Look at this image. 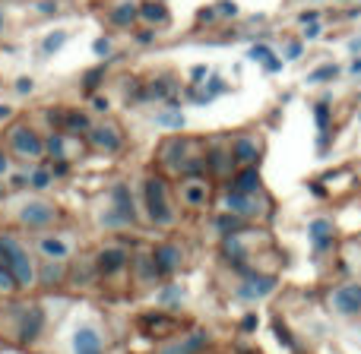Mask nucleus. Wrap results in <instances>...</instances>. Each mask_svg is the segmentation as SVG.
Segmentation results:
<instances>
[{
	"instance_id": "ddd939ff",
	"label": "nucleus",
	"mask_w": 361,
	"mask_h": 354,
	"mask_svg": "<svg viewBox=\"0 0 361 354\" xmlns=\"http://www.w3.org/2000/svg\"><path fill=\"white\" fill-rule=\"evenodd\" d=\"M180 193H184V199H187L190 206H200V203L206 199V193H209V190H206L203 180H187V184L180 187Z\"/></svg>"
},
{
	"instance_id": "a211bd4d",
	"label": "nucleus",
	"mask_w": 361,
	"mask_h": 354,
	"mask_svg": "<svg viewBox=\"0 0 361 354\" xmlns=\"http://www.w3.org/2000/svg\"><path fill=\"white\" fill-rule=\"evenodd\" d=\"M80 130H89V120L82 118L80 111H67V118H63V133H80Z\"/></svg>"
},
{
	"instance_id": "b1692460",
	"label": "nucleus",
	"mask_w": 361,
	"mask_h": 354,
	"mask_svg": "<svg viewBox=\"0 0 361 354\" xmlns=\"http://www.w3.org/2000/svg\"><path fill=\"white\" fill-rule=\"evenodd\" d=\"M13 288H19L16 279H13V272L6 266H0V291H13Z\"/></svg>"
},
{
	"instance_id": "72a5a7b5",
	"label": "nucleus",
	"mask_w": 361,
	"mask_h": 354,
	"mask_svg": "<svg viewBox=\"0 0 361 354\" xmlns=\"http://www.w3.org/2000/svg\"><path fill=\"white\" fill-rule=\"evenodd\" d=\"M352 73H361V61H355V63H352Z\"/></svg>"
},
{
	"instance_id": "f704fd0d",
	"label": "nucleus",
	"mask_w": 361,
	"mask_h": 354,
	"mask_svg": "<svg viewBox=\"0 0 361 354\" xmlns=\"http://www.w3.org/2000/svg\"><path fill=\"white\" fill-rule=\"evenodd\" d=\"M0 171H6V158L4 156H0Z\"/></svg>"
},
{
	"instance_id": "f03ea898",
	"label": "nucleus",
	"mask_w": 361,
	"mask_h": 354,
	"mask_svg": "<svg viewBox=\"0 0 361 354\" xmlns=\"http://www.w3.org/2000/svg\"><path fill=\"white\" fill-rule=\"evenodd\" d=\"M0 250H4V256H6V269L13 272L16 285H32L35 272H32V263H29V256H25V250L19 247V244L13 241V237H0Z\"/></svg>"
},
{
	"instance_id": "4be33fe9",
	"label": "nucleus",
	"mask_w": 361,
	"mask_h": 354,
	"mask_svg": "<svg viewBox=\"0 0 361 354\" xmlns=\"http://www.w3.org/2000/svg\"><path fill=\"white\" fill-rule=\"evenodd\" d=\"M42 250H44L48 256H57V260H63V256H67V244L51 241V237H44V241H42Z\"/></svg>"
},
{
	"instance_id": "2eb2a0df",
	"label": "nucleus",
	"mask_w": 361,
	"mask_h": 354,
	"mask_svg": "<svg viewBox=\"0 0 361 354\" xmlns=\"http://www.w3.org/2000/svg\"><path fill=\"white\" fill-rule=\"evenodd\" d=\"M235 190H241V193H257V190H260V175H257L254 168L241 171V175L235 177Z\"/></svg>"
},
{
	"instance_id": "2f4dec72",
	"label": "nucleus",
	"mask_w": 361,
	"mask_h": 354,
	"mask_svg": "<svg viewBox=\"0 0 361 354\" xmlns=\"http://www.w3.org/2000/svg\"><path fill=\"white\" fill-rule=\"evenodd\" d=\"M317 35H320V25H317V23H311V29L305 32V38H317Z\"/></svg>"
},
{
	"instance_id": "7ed1b4c3",
	"label": "nucleus",
	"mask_w": 361,
	"mask_h": 354,
	"mask_svg": "<svg viewBox=\"0 0 361 354\" xmlns=\"http://www.w3.org/2000/svg\"><path fill=\"white\" fill-rule=\"evenodd\" d=\"M10 143H13V149H16L19 156H29V158H38L44 152V143L38 139V133L29 130L25 124L13 127V130H10Z\"/></svg>"
},
{
	"instance_id": "39448f33",
	"label": "nucleus",
	"mask_w": 361,
	"mask_h": 354,
	"mask_svg": "<svg viewBox=\"0 0 361 354\" xmlns=\"http://www.w3.org/2000/svg\"><path fill=\"white\" fill-rule=\"evenodd\" d=\"M137 19H140V4L137 0H121V4L108 13V23L118 25V29H130Z\"/></svg>"
},
{
	"instance_id": "dca6fc26",
	"label": "nucleus",
	"mask_w": 361,
	"mask_h": 354,
	"mask_svg": "<svg viewBox=\"0 0 361 354\" xmlns=\"http://www.w3.org/2000/svg\"><path fill=\"white\" fill-rule=\"evenodd\" d=\"M206 345V336L203 332H197V336H190L184 345H175V348H169V351H162V354H193V351H200Z\"/></svg>"
},
{
	"instance_id": "423d86ee",
	"label": "nucleus",
	"mask_w": 361,
	"mask_h": 354,
	"mask_svg": "<svg viewBox=\"0 0 361 354\" xmlns=\"http://www.w3.org/2000/svg\"><path fill=\"white\" fill-rule=\"evenodd\" d=\"M73 354H102V339L95 329L82 326L73 332Z\"/></svg>"
},
{
	"instance_id": "473e14b6",
	"label": "nucleus",
	"mask_w": 361,
	"mask_h": 354,
	"mask_svg": "<svg viewBox=\"0 0 361 354\" xmlns=\"http://www.w3.org/2000/svg\"><path fill=\"white\" fill-rule=\"evenodd\" d=\"M349 51H352V54H358V51H361V38H355V42H349Z\"/></svg>"
},
{
	"instance_id": "9d476101",
	"label": "nucleus",
	"mask_w": 361,
	"mask_h": 354,
	"mask_svg": "<svg viewBox=\"0 0 361 354\" xmlns=\"http://www.w3.org/2000/svg\"><path fill=\"white\" fill-rule=\"evenodd\" d=\"M156 269H159V275H169V272H175V269L180 266V250L175 247V244H165V247H159L156 250Z\"/></svg>"
},
{
	"instance_id": "4468645a",
	"label": "nucleus",
	"mask_w": 361,
	"mask_h": 354,
	"mask_svg": "<svg viewBox=\"0 0 361 354\" xmlns=\"http://www.w3.org/2000/svg\"><path fill=\"white\" fill-rule=\"evenodd\" d=\"M257 156H260V149H257L250 139H235V158L238 162H244V165H254L257 162Z\"/></svg>"
},
{
	"instance_id": "f8f14e48",
	"label": "nucleus",
	"mask_w": 361,
	"mask_h": 354,
	"mask_svg": "<svg viewBox=\"0 0 361 354\" xmlns=\"http://www.w3.org/2000/svg\"><path fill=\"white\" fill-rule=\"evenodd\" d=\"M250 57H254V61H260L263 67L269 70V73H276V70L282 67V61H279V57L273 54V51L267 48V44H254V48H250Z\"/></svg>"
},
{
	"instance_id": "9b49d317",
	"label": "nucleus",
	"mask_w": 361,
	"mask_h": 354,
	"mask_svg": "<svg viewBox=\"0 0 361 354\" xmlns=\"http://www.w3.org/2000/svg\"><path fill=\"white\" fill-rule=\"evenodd\" d=\"M140 19L149 25H165L169 23V10H165V4H159V0H146V4H140Z\"/></svg>"
},
{
	"instance_id": "f3484780",
	"label": "nucleus",
	"mask_w": 361,
	"mask_h": 354,
	"mask_svg": "<svg viewBox=\"0 0 361 354\" xmlns=\"http://www.w3.org/2000/svg\"><path fill=\"white\" fill-rule=\"evenodd\" d=\"M63 42H67V32H63V29H57V32H51V35H44L42 54H54V51H61Z\"/></svg>"
},
{
	"instance_id": "a878e982",
	"label": "nucleus",
	"mask_w": 361,
	"mask_h": 354,
	"mask_svg": "<svg viewBox=\"0 0 361 354\" xmlns=\"http://www.w3.org/2000/svg\"><path fill=\"white\" fill-rule=\"evenodd\" d=\"M48 180H51L48 171H35V175H32V187H38V190H42V187H48Z\"/></svg>"
},
{
	"instance_id": "1a4fd4ad",
	"label": "nucleus",
	"mask_w": 361,
	"mask_h": 354,
	"mask_svg": "<svg viewBox=\"0 0 361 354\" xmlns=\"http://www.w3.org/2000/svg\"><path fill=\"white\" fill-rule=\"evenodd\" d=\"M54 218H57V209L54 206H48V203L23 206V222L25 225H48V222H54Z\"/></svg>"
},
{
	"instance_id": "0eeeda50",
	"label": "nucleus",
	"mask_w": 361,
	"mask_h": 354,
	"mask_svg": "<svg viewBox=\"0 0 361 354\" xmlns=\"http://www.w3.org/2000/svg\"><path fill=\"white\" fill-rule=\"evenodd\" d=\"M127 266V250L124 247H105L99 253V269L105 275H114V272H121V269Z\"/></svg>"
},
{
	"instance_id": "c756f323",
	"label": "nucleus",
	"mask_w": 361,
	"mask_h": 354,
	"mask_svg": "<svg viewBox=\"0 0 361 354\" xmlns=\"http://www.w3.org/2000/svg\"><path fill=\"white\" fill-rule=\"evenodd\" d=\"M32 86H35L32 80H19V82H16V92H32Z\"/></svg>"
},
{
	"instance_id": "412c9836",
	"label": "nucleus",
	"mask_w": 361,
	"mask_h": 354,
	"mask_svg": "<svg viewBox=\"0 0 361 354\" xmlns=\"http://www.w3.org/2000/svg\"><path fill=\"white\" fill-rule=\"evenodd\" d=\"M143 326H152V332H175V320H165V317H146Z\"/></svg>"
},
{
	"instance_id": "6ab92c4d",
	"label": "nucleus",
	"mask_w": 361,
	"mask_h": 354,
	"mask_svg": "<svg viewBox=\"0 0 361 354\" xmlns=\"http://www.w3.org/2000/svg\"><path fill=\"white\" fill-rule=\"evenodd\" d=\"M250 285L254 288H241L244 298H263V294L273 291V279H257V282H250Z\"/></svg>"
},
{
	"instance_id": "cd10ccee",
	"label": "nucleus",
	"mask_w": 361,
	"mask_h": 354,
	"mask_svg": "<svg viewBox=\"0 0 361 354\" xmlns=\"http://www.w3.org/2000/svg\"><path fill=\"white\" fill-rule=\"evenodd\" d=\"M298 54H301V42H292V44L286 48V61H295Z\"/></svg>"
},
{
	"instance_id": "bb28decb",
	"label": "nucleus",
	"mask_w": 361,
	"mask_h": 354,
	"mask_svg": "<svg viewBox=\"0 0 361 354\" xmlns=\"http://www.w3.org/2000/svg\"><path fill=\"white\" fill-rule=\"evenodd\" d=\"M317 124H320V130H326V124H330V111H326V105H317Z\"/></svg>"
},
{
	"instance_id": "20e7f679",
	"label": "nucleus",
	"mask_w": 361,
	"mask_h": 354,
	"mask_svg": "<svg viewBox=\"0 0 361 354\" xmlns=\"http://www.w3.org/2000/svg\"><path fill=\"white\" fill-rule=\"evenodd\" d=\"M333 307H336V313H343V317H352V313L361 310V285H345L339 288V291H333Z\"/></svg>"
},
{
	"instance_id": "aec40b11",
	"label": "nucleus",
	"mask_w": 361,
	"mask_h": 354,
	"mask_svg": "<svg viewBox=\"0 0 361 354\" xmlns=\"http://www.w3.org/2000/svg\"><path fill=\"white\" fill-rule=\"evenodd\" d=\"M311 234H314V241H317V244L330 241V234H333V222H326V218H317V222L311 225Z\"/></svg>"
},
{
	"instance_id": "f257e3e1",
	"label": "nucleus",
	"mask_w": 361,
	"mask_h": 354,
	"mask_svg": "<svg viewBox=\"0 0 361 354\" xmlns=\"http://www.w3.org/2000/svg\"><path fill=\"white\" fill-rule=\"evenodd\" d=\"M146 206H149V218L156 225H171L175 222V212L169 203V190H165V180L149 177L146 180Z\"/></svg>"
},
{
	"instance_id": "5701e85b",
	"label": "nucleus",
	"mask_w": 361,
	"mask_h": 354,
	"mask_svg": "<svg viewBox=\"0 0 361 354\" xmlns=\"http://www.w3.org/2000/svg\"><path fill=\"white\" fill-rule=\"evenodd\" d=\"M339 73V67H333V63H326V67L314 70L311 76H307V82H324V80H333V76Z\"/></svg>"
},
{
	"instance_id": "7c9ffc66",
	"label": "nucleus",
	"mask_w": 361,
	"mask_h": 354,
	"mask_svg": "<svg viewBox=\"0 0 361 354\" xmlns=\"http://www.w3.org/2000/svg\"><path fill=\"white\" fill-rule=\"evenodd\" d=\"M301 23H317V10H307V13H301Z\"/></svg>"
},
{
	"instance_id": "393cba45",
	"label": "nucleus",
	"mask_w": 361,
	"mask_h": 354,
	"mask_svg": "<svg viewBox=\"0 0 361 354\" xmlns=\"http://www.w3.org/2000/svg\"><path fill=\"white\" fill-rule=\"evenodd\" d=\"M159 124L180 127V124H184V114H180V111H165V114H159Z\"/></svg>"
},
{
	"instance_id": "c85d7f7f",
	"label": "nucleus",
	"mask_w": 361,
	"mask_h": 354,
	"mask_svg": "<svg viewBox=\"0 0 361 354\" xmlns=\"http://www.w3.org/2000/svg\"><path fill=\"white\" fill-rule=\"evenodd\" d=\"M108 51H111V42H108V38H99V42H95V54H108Z\"/></svg>"
},
{
	"instance_id": "6e6552de",
	"label": "nucleus",
	"mask_w": 361,
	"mask_h": 354,
	"mask_svg": "<svg viewBox=\"0 0 361 354\" xmlns=\"http://www.w3.org/2000/svg\"><path fill=\"white\" fill-rule=\"evenodd\" d=\"M89 139H92V146L95 149H105V152H114V149H121V133H118V127H95L92 133H89Z\"/></svg>"
}]
</instances>
